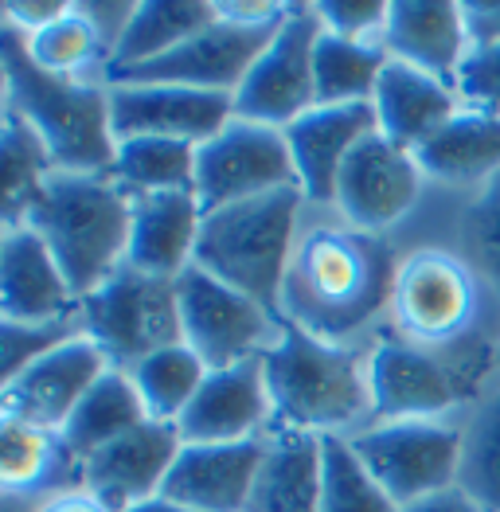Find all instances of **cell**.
<instances>
[{
  "label": "cell",
  "instance_id": "cell-1",
  "mask_svg": "<svg viewBox=\"0 0 500 512\" xmlns=\"http://www.w3.org/2000/svg\"><path fill=\"white\" fill-rule=\"evenodd\" d=\"M399 262L379 235L348 223L309 227L282 282L278 317L321 341L344 344L391 301Z\"/></svg>",
  "mask_w": 500,
  "mask_h": 512
},
{
  "label": "cell",
  "instance_id": "cell-2",
  "mask_svg": "<svg viewBox=\"0 0 500 512\" xmlns=\"http://www.w3.org/2000/svg\"><path fill=\"white\" fill-rule=\"evenodd\" d=\"M20 223L51 247L83 301L129 262L133 196L110 172H55Z\"/></svg>",
  "mask_w": 500,
  "mask_h": 512
},
{
  "label": "cell",
  "instance_id": "cell-3",
  "mask_svg": "<svg viewBox=\"0 0 500 512\" xmlns=\"http://www.w3.org/2000/svg\"><path fill=\"white\" fill-rule=\"evenodd\" d=\"M4 110L20 114L40 133L59 172H110L118 153V133L110 118V83L55 79L28 59L16 28L0 32Z\"/></svg>",
  "mask_w": 500,
  "mask_h": 512
},
{
  "label": "cell",
  "instance_id": "cell-4",
  "mask_svg": "<svg viewBox=\"0 0 500 512\" xmlns=\"http://www.w3.org/2000/svg\"><path fill=\"white\" fill-rule=\"evenodd\" d=\"M262 368L278 430L329 438L372 411L368 360L344 344L286 325L278 344L262 356Z\"/></svg>",
  "mask_w": 500,
  "mask_h": 512
},
{
  "label": "cell",
  "instance_id": "cell-5",
  "mask_svg": "<svg viewBox=\"0 0 500 512\" xmlns=\"http://www.w3.org/2000/svg\"><path fill=\"white\" fill-rule=\"evenodd\" d=\"M305 204L309 200L301 196V188H282L215 208L204 215L196 266L278 313L282 282L301 243L297 223Z\"/></svg>",
  "mask_w": 500,
  "mask_h": 512
},
{
  "label": "cell",
  "instance_id": "cell-6",
  "mask_svg": "<svg viewBox=\"0 0 500 512\" xmlns=\"http://www.w3.org/2000/svg\"><path fill=\"white\" fill-rule=\"evenodd\" d=\"M395 337L418 348H458L469 341L481 313V274L450 251H415L399 262L391 301Z\"/></svg>",
  "mask_w": 500,
  "mask_h": 512
},
{
  "label": "cell",
  "instance_id": "cell-7",
  "mask_svg": "<svg viewBox=\"0 0 500 512\" xmlns=\"http://www.w3.org/2000/svg\"><path fill=\"white\" fill-rule=\"evenodd\" d=\"M79 329L114 368H133L137 360L184 341L176 282L122 266L106 286L79 301Z\"/></svg>",
  "mask_w": 500,
  "mask_h": 512
},
{
  "label": "cell",
  "instance_id": "cell-8",
  "mask_svg": "<svg viewBox=\"0 0 500 512\" xmlns=\"http://www.w3.org/2000/svg\"><path fill=\"white\" fill-rule=\"evenodd\" d=\"M477 368L469 341L458 348H418L403 337H383L368 356L372 415L379 423L442 419L473 391Z\"/></svg>",
  "mask_w": 500,
  "mask_h": 512
},
{
  "label": "cell",
  "instance_id": "cell-9",
  "mask_svg": "<svg viewBox=\"0 0 500 512\" xmlns=\"http://www.w3.org/2000/svg\"><path fill=\"white\" fill-rule=\"evenodd\" d=\"M180 329L184 344L208 364L211 372L262 360L286 329V321L250 294L211 278L208 270L188 266L176 278Z\"/></svg>",
  "mask_w": 500,
  "mask_h": 512
},
{
  "label": "cell",
  "instance_id": "cell-10",
  "mask_svg": "<svg viewBox=\"0 0 500 512\" xmlns=\"http://www.w3.org/2000/svg\"><path fill=\"white\" fill-rule=\"evenodd\" d=\"M348 442L399 509L458 489L461 427L446 419L375 423L360 434H348Z\"/></svg>",
  "mask_w": 500,
  "mask_h": 512
},
{
  "label": "cell",
  "instance_id": "cell-11",
  "mask_svg": "<svg viewBox=\"0 0 500 512\" xmlns=\"http://www.w3.org/2000/svg\"><path fill=\"white\" fill-rule=\"evenodd\" d=\"M321 32L325 28L313 4H290V16L235 90V118L274 129H290L297 118H305L317 106L313 51Z\"/></svg>",
  "mask_w": 500,
  "mask_h": 512
},
{
  "label": "cell",
  "instance_id": "cell-12",
  "mask_svg": "<svg viewBox=\"0 0 500 512\" xmlns=\"http://www.w3.org/2000/svg\"><path fill=\"white\" fill-rule=\"evenodd\" d=\"M282 188H297L286 129L231 118L211 141L200 145L196 196L204 212L243 204V200L282 192Z\"/></svg>",
  "mask_w": 500,
  "mask_h": 512
},
{
  "label": "cell",
  "instance_id": "cell-13",
  "mask_svg": "<svg viewBox=\"0 0 500 512\" xmlns=\"http://www.w3.org/2000/svg\"><path fill=\"white\" fill-rule=\"evenodd\" d=\"M422 184H426V172L418 169L415 153L387 141L375 129L344 161L333 208L344 215L348 227L379 235V231L395 227L403 215H411V208L422 196Z\"/></svg>",
  "mask_w": 500,
  "mask_h": 512
},
{
  "label": "cell",
  "instance_id": "cell-14",
  "mask_svg": "<svg viewBox=\"0 0 500 512\" xmlns=\"http://www.w3.org/2000/svg\"><path fill=\"white\" fill-rule=\"evenodd\" d=\"M110 368L114 364L106 360V352L86 333H75L71 341L43 352L40 360H32L28 368H20L16 376L4 380V391H0L4 419L63 430L67 419L75 415V407L86 399V391Z\"/></svg>",
  "mask_w": 500,
  "mask_h": 512
},
{
  "label": "cell",
  "instance_id": "cell-15",
  "mask_svg": "<svg viewBox=\"0 0 500 512\" xmlns=\"http://www.w3.org/2000/svg\"><path fill=\"white\" fill-rule=\"evenodd\" d=\"M278 28L282 24H274V28H243V24H231V20L219 16L200 36H192L188 43H180L176 51H168V55L137 67V71H125L114 83H165L188 86V90H208V94H231L235 98V90L243 86L250 67L270 47Z\"/></svg>",
  "mask_w": 500,
  "mask_h": 512
},
{
  "label": "cell",
  "instance_id": "cell-16",
  "mask_svg": "<svg viewBox=\"0 0 500 512\" xmlns=\"http://www.w3.org/2000/svg\"><path fill=\"white\" fill-rule=\"evenodd\" d=\"M184 450L176 423H145L125 438L102 446L79 466L83 489L110 512H129L165 493V481Z\"/></svg>",
  "mask_w": 500,
  "mask_h": 512
},
{
  "label": "cell",
  "instance_id": "cell-17",
  "mask_svg": "<svg viewBox=\"0 0 500 512\" xmlns=\"http://www.w3.org/2000/svg\"><path fill=\"white\" fill-rule=\"evenodd\" d=\"M110 118L118 141L168 137L204 145L235 118V98L165 83H110Z\"/></svg>",
  "mask_w": 500,
  "mask_h": 512
},
{
  "label": "cell",
  "instance_id": "cell-18",
  "mask_svg": "<svg viewBox=\"0 0 500 512\" xmlns=\"http://www.w3.org/2000/svg\"><path fill=\"white\" fill-rule=\"evenodd\" d=\"M0 313L16 325L79 321V294L28 223L4 227L0 239Z\"/></svg>",
  "mask_w": 500,
  "mask_h": 512
},
{
  "label": "cell",
  "instance_id": "cell-19",
  "mask_svg": "<svg viewBox=\"0 0 500 512\" xmlns=\"http://www.w3.org/2000/svg\"><path fill=\"white\" fill-rule=\"evenodd\" d=\"M262 458H266V438L184 442L161 497L196 512H247Z\"/></svg>",
  "mask_w": 500,
  "mask_h": 512
},
{
  "label": "cell",
  "instance_id": "cell-20",
  "mask_svg": "<svg viewBox=\"0 0 500 512\" xmlns=\"http://www.w3.org/2000/svg\"><path fill=\"white\" fill-rule=\"evenodd\" d=\"M372 102H348V106H313L305 118L286 129L290 141L297 188L309 204H333L336 180L352 149L375 133Z\"/></svg>",
  "mask_w": 500,
  "mask_h": 512
},
{
  "label": "cell",
  "instance_id": "cell-21",
  "mask_svg": "<svg viewBox=\"0 0 500 512\" xmlns=\"http://www.w3.org/2000/svg\"><path fill=\"white\" fill-rule=\"evenodd\" d=\"M274 419L270 387L262 360L208 372L200 395L180 415L184 442H250L262 438V427Z\"/></svg>",
  "mask_w": 500,
  "mask_h": 512
},
{
  "label": "cell",
  "instance_id": "cell-22",
  "mask_svg": "<svg viewBox=\"0 0 500 512\" xmlns=\"http://www.w3.org/2000/svg\"><path fill=\"white\" fill-rule=\"evenodd\" d=\"M204 204L196 188L180 192H149L133 196V227H129V262L153 278H180L196 266V247L204 231Z\"/></svg>",
  "mask_w": 500,
  "mask_h": 512
},
{
  "label": "cell",
  "instance_id": "cell-23",
  "mask_svg": "<svg viewBox=\"0 0 500 512\" xmlns=\"http://www.w3.org/2000/svg\"><path fill=\"white\" fill-rule=\"evenodd\" d=\"M383 51L434 79L458 83L473 43L465 32V12L450 0H399L387 8Z\"/></svg>",
  "mask_w": 500,
  "mask_h": 512
},
{
  "label": "cell",
  "instance_id": "cell-24",
  "mask_svg": "<svg viewBox=\"0 0 500 512\" xmlns=\"http://www.w3.org/2000/svg\"><path fill=\"white\" fill-rule=\"evenodd\" d=\"M375 126L387 141L415 153L461 110L458 86L387 59L372 94Z\"/></svg>",
  "mask_w": 500,
  "mask_h": 512
},
{
  "label": "cell",
  "instance_id": "cell-25",
  "mask_svg": "<svg viewBox=\"0 0 500 512\" xmlns=\"http://www.w3.org/2000/svg\"><path fill=\"white\" fill-rule=\"evenodd\" d=\"M415 157L426 180L485 188L500 172V114L461 106L426 145H418Z\"/></svg>",
  "mask_w": 500,
  "mask_h": 512
},
{
  "label": "cell",
  "instance_id": "cell-26",
  "mask_svg": "<svg viewBox=\"0 0 500 512\" xmlns=\"http://www.w3.org/2000/svg\"><path fill=\"white\" fill-rule=\"evenodd\" d=\"M215 20H219L215 0H141L133 8L125 36L110 55L102 83H114L125 71H137L168 51H176L180 43H188L204 28H211Z\"/></svg>",
  "mask_w": 500,
  "mask_h": 512
},
{
  "label": "cell",
  "instance_id": "cell-27",
  "mask_svg": "<svg viewBox=\"0 0 500 512\" xmlns=\"http://www.w3.org/2000/svg\"><path fill=\"white\" fill-rule=\"evenodd\" d=\"M321 442L325 438L297 430L266 438L247 512H321Z\"/></svg>",
  "mask_w": 500,
  "mask_h": 512
},
{
  "label": "cell",
  "instance_id": "cell-28",
  "mask_svg": "<svg viewBox=\"0 0 500 512\" xmlns=\"http://www.w3.org/2000/svg\"><path fill=\"white\" fill-rule=\"evenodd\" d=\"M63 466H79L63 442L59 430L20 423V419H0V489L4 497L32 501L59 493V473Z\"/></svg>",
  "mask_w": 500,
  "mask_h": 512
},
{
  "label": "cell",
  "instance_id": "cell-29",
  "mask_svg": "<svg viewBox=\"0 0 500 512\" xmlns=\"http://www.w3.org/2000/svg\"><path fill=\"white\" fill-rule=\"evenodd\" d=\"M149 411L133 387V376L125 368H110L98 384L86 391V399L75 407V415L67 419V427L59 430L71 458L83 466L90 454H98L102 446L125 438L129 430L145 427Z\"/></svg>",
  "mask_w": 500,
  "mask_h": 512
},
{
  "label": "cell",
  "instance_id": "cell-30",
  "mask_svg": "<svg viewBox=\"0 0 500 512\" xmlns=\"http://www.w3.org/2000/svg\"><path fill=\"white\" fill-rule=\"evenodd\" d=\"M24 47L43 75H55V79H83L90 67L106 75L110 67V47L83 4H67L51 24L24 36Z\"/></svg>",
  "mask_w": 500,
  "mask_h": 512
},
{
  "label": "cell",
  "instance_id": "cell-31",
  "mask_svg": "<svg viewBox=\"0 0 500 512\" xmlns=\"http://www.w3.org/2000/svg\"><path fill=\"white\" fill-rule=\"evenodd\" d=\"M196 161H200V145H188V141L122 137L110 176L129 196L180 192V188H196Z\"/></svg>",
  "mask_w": 500,
  "mask_h": 512
},
{
  "label": "cell",
  "instance_id": "cell-32",
  "mask_svg": "<svg viewBox=\"0 0 500 512\" xmlns=\"http://www.w3.org/2000/svg\"><path fill=\"white\" fill-rule=\"evenodd\" d=\"M125 372L133 376V387H137V395H141V403H145L153 423H180V415L200 395L211 368L180 341L153 352V356H145V360H137Z\"/></svg>",
  "mask_w": 500,
  "mask_h": 512
},
{
  "label": "cell",
  "instance_id": "cell-33",
  "mask_svg": "<svg viewBox=\"0 0 500 512\" xmlns=\"http://www.w3.org/2000/svg\"><path fill=\"white\" fill-rule=\"evenodd\" d=\"M383 43H356L321 32L313 51V83L317 106H348V102H372L375 83L387 67Z\"/></svg>",
  "mask_w": 500,
  "mask_h": 512
},
{
  "label": "cell",
  "instance_id": "cell-34",
  "mask_svg": "<svg viewBox=\"0 0 500 512\" xmlns=\"http://www.w3.org/2000/svg\"><path fill=\"white\" fill-rule=\"evenodd\" d=\"M458 489L481 512H500V384H493L461 423Z\"/></svg>",
  "mask_w": 500,
  "mask_h": 512
},
{
  "label": "cell",
  "instance_id": "cell-35",
  "mask_svg": "<svg viewBox=\"0 0 500 512\" xmlns=\"http://www.w3.org/2000/svg\"><path fill=\"white\" fill-rule=\"evenodd\" d=\"M0 165H4V188H0L4 227H12L24 219L32 200L43 192V184L59 169H55L47 141L12 110H4V126H0Z\"/></svg>",
  "mask_w": 500,
  "mask_h": 512
},
{
  "label": "cell",
  "instance_id": "cell-36",
  "mask_svg": "<svg viewBox=\"0 0 500 512\" xmlns=\"http://www.w3.org/2000/svg\"><path fill=\"white\" fill-rule=\"evenodd\" d=\"M321 512H403L360 462L348 434L321 442Z\"/></svg>",
  "mask_w": 500,
  "mask_h": 512
},
{
  "label": "cell",
  "instance_id": "cell-37",
  "mask_svg": "<svg viewBox=\"0 0 500 512\" xmlns=\"http://www.w3.org/2000/svg\"><path fill=\"white\" fill-rule=\"evenodd\" d=\"M461 231H465V247L473 255L477 274L489 278L500 290V172L465 208Z\"/></svg>",
  "mask_w": 500,
  "mask_h": 512
},
{
  "label": "cell",
  "instance_id": "cell-38",
  "mask_svg": "<svg viewBox=\"0 0 500 512\" xmlns=\"http://www.w3.org/2000/svg\"><path fill=\"white\" fill-rule=\"evenodd\" d=\"M79 329V321H59V325H16L4 321L0 329V352H4V380L16 376L20 368H28L32 360H40L43 352L59 348L63 341H71Z\"/></svg>",
  "mask_w": 500,
  "mask_h": 512
},
{
  "label": "cell",
  "instance_id": "cell-39",
  "mask_svg": "<svg viewBox=\"0 0 500 512\" xmlns=\"http://www.w3.org/2000/svg\"><path fill=\"white\" fill-rule=\"evenodd\" d=\"M317 20L325 32L344 36L356 43H383L387 28V8L391 4H375V0H344V4H313Z\"/></svg>",
  "mask_w": 500,
  "mask_h": 512
},
{
  "label": "cell",
  "instance_id": "cell-40",
  "mask_svg": "<svg viewBox=\"0 0 500 512\" xmlns=\"http://www.w3.org/2000/svg\"><path fill=\"white\" fill-rule=\"evenodd\" d=\"M458 98L473 110L500 114V43L469 51L465 67L458 71Z\"/></svg>",
  "mask_w": 500,
  "mask_h": 512
},
{
  "label": "cell",
  "instance_id": "cell-41",
  "mask_svg": "<svg viewBox=\"0 0 500 512\" xmlns=\"http://www.w3.org/2000/svg\"><path fill=\"white\" fill-rule=\"evenodd\" d=\"M67 4L71 0H8L0 8V16H4V28H16L20 36H32L43 24H51Z\"/></svg>",
  "mask_w": 500,
  "mask_h": 512
},
{
  "label": "cell",
  "instance_id": "cell-42",
  "mask_svg": "<svg viewBox=\"0 0 500 512\" xmlns=\"http://www.w3.org/2000/svg\"><path fill=\"white\" fill-rule=\"evenodd\" d=\"M215 8L223 20L243 28H274L290 16V4H270V0H219Z\"/></svg>",
  "mask_w": 500,
  "mask_h": 512
},
{
  "label": "cell",
  "instance_id": "cell-43",
  "mask_svg": "<svg viewBox=\"0 0 500 512\" xmlns=\"http://www.w3.org/2000/svg\"><path fill=\"white\" fill-rule=\"evenodd\" d=\"M465 12V32L473 51L477 47H497L500 43V0H469L461 4Z\"/></svg>",
  "mask_w": 500,
  "mask_h": 512
},
{
  "label": "cell",
  "instance_id": "cell-44",
  "mask_svg": "<svg viewBox=\"0 0 500 512\" xmlns=\"http://www.w3.org/2000/svg\"><path fill=\"white\" fill-rule=\"evenodd\" d=\"M32 512H110V509L102 501H94L83 485H79V489H59V493L43 497Z\"/></svg>",
  "mask_w": 500,
  "mask_h": 512
},
{
  "label": "cell",
  "instance_id": "cell-45",
  "mask_svg": "<svg viewBox=\"0 0 500 512\" xmlns=\"http://www.w3.org/2000/svg\"><path fill=\"white\" fill-rule=\"evenodd\" d=\"M403 512H481L461 489H446V493H438V497H426V501H418L411 509Z\"/></svg>",
  "mask_w": 500,
  "mask_h": 512
},
{
  "label": "cell",
  "instance_id": "cell-46",
  "mask_svg": "<svg viewBox=\"0 0 500 512\" xmlns=\"http://www.w3.org/2000/svg\"><path fill=\"white\" fill-rule=\"evenodd\" d=\"M129 512H196V509H184V505H176L168 497H153V501H145V505H137V509Z\"/></svg>",
  "mask_w": 500,
  "mask_h": 512
},
{
  "label": "cell",
  "instance_id": "cell-47",
  "mask_svg": "<svg viewBox=\"0 0 500 512\" xmlns=\"http://www.w3.org/2000/svg\"><path fill=\"white\" fill-rule=\"evenodd\" d=\"M32 501H16V497H4V512H32Z\"/></svg>",
  "mask_w": 500,
  "mask_h": 512
},
{
  "label": "cell",
  "instance_id": "cell-48",
  "mask_svg": "<svg viewBox=\"0 0 500 512\" xmlns=\"http://www.w3.org/2000/svg\"><path fill=\"white\" fill-rule=\"evenodd\" d=\"M497 364H500V348H497Z\"/></svg>",
  "mask_w": 500,
  "mask_h": 512
}]
</instances>
